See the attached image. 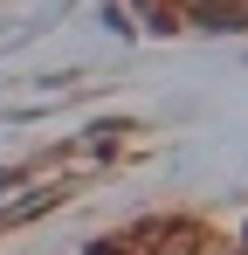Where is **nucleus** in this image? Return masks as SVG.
Segmentation results:
<instances>
[{
    "label": "nucleus",
    "mask_w": 248,
    "mask_h": 255,
    "mask_svg": "<svg viewBox=\"0 0 248 255\" xmlns=\"http://www.w3.org/2000/svg\"><path fill=\"white\" fill-rule=\"evenodd\" d=\"M159 255H193V242H179V249H159Z\"/></svg>",
    "instance_id": "obj_2"
},
{
    "label": "nucleus",
    "mask_w": 248,
    "mask_h": 255,
    "mask_svg": "<svg viewBox=\"0 0 248 255\" xmlns=\"http://www.w3.org/2000/svg\"><path fill=\"white\" fill-rule=\"evenodd\" d=\"M90 255H118V249H111V242H104V249H90Z\"/></svg>",
    "instance_id": "obj_3"
},
{
    "label": "nucleus",
    "mask_w": 248,
    "mask_h": 255,
    "mask_svg": "<svg viewBox=\"0 0 248 255\" xmlns=\"http://www.w3.org/2000/svg\"><path fill=\"white\" fill-rule=\"evenodd\" d=\"M193 14H200V28H242L248 21V7H235V0H200Z\"/></svg>",
    "instance_id": "obj_1"
}]
</instances>
